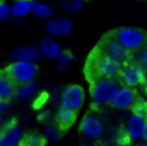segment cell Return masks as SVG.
Returning a JSON list of instances; mask_svg holds the SVG:
<instances>
[{
    "instance_id": "6da1fadb",
    "label": "cell",
    "mask_w": 147,
    "mask_h": 146,
    "mask_svg": "<svg viewBox=\"0 0 147 146\" xmlns=\"http://www.w3.org/2000/svg\"><path fill=\"white\" fill-rule=\"evenodd\" d=\"M120 87V83L116 79H96L90 87L91 99L97 105L111 104Z\"/></svg>"
},
{
    "instance_id": "7a4b0ae2",
    "label": "cell",
    "mask_w": 147,
    "mask_h": 146,
    "mask_svg": "<svg viewBox=\"0 0 147 146\" xmlns=\"http://www.w3.org/2000/svg\"><path fill=\"white\" fill-rule=\"evenodd\" d=\"M114 37L129 52L139 51L147 44V35L142 30L134 26H123L118 28Z\"/></svg>"
},
{
    "instance_id": "3957f363",
    "label": "cell",
    "mask_w": 147,
    "mask_h": 146,
    "mask_svg": "<svg viewBox=\"0 0 147 146\" xmlns=\"http://www.w3.org/2000/svg\"><path fill=\"white\" fill-rule=\"evenodd\" d=\"M5 70L17 85L34 80L39 72L37 64L28 61H13Z\"/></svg>"
},
{
    "instance_id": "277c9868",
    "label": "cell",
    "mask_w": 147,
    "mask_h": 146,
    "mask_svg": "<svg viewBox=\"0 0 147 146\" xmlns=\"http://www.w3.org/2000/svg\"><path fill=\"white\" fill-rule=\"evenodd\" d=\"M91 70L96 79L110 78L116 79L122 71V64L118 62L99 53L92 59Z\"/></svg>"
},
{
    "instance_id": "5b68a950",
    "label": "cell",
    "mask_w": 147,
    "mask_h": 146,
    "mask_svg": "<svg viewBox=\"0 0 147 146\" xmlns=\"http://www.w3.org/2000/svg\"><path fill=\"white\" fill-rule=\"evenodd\" d=\"M61 106L77 112L85 102V91L79 85H69L64 88L60 94Z\"/></svg>"
},
{
    "instance_id": "8992f818",
    "label": "cell",
    "mask_w": 147,
    "mask_h": 146,
    "mask_svg": "<svg viewBox=\"0 0 147 146\" xmlns=\"http://www.w3.org/2000/svg\"><path fill=\"white\" fill-rule=\"evenodd\" d=\"M99 51L101 54L113 59L121 64L126 63L129 57V52L118 42L114 36L103 40Z\"/></svg>"
},
{
    "instance_id": "52a82bcc",
    "label": "cell",
    "mask_w": 147,
    "mask_h": 146,
    "mask_svg": "<svg viewBox=\"0 0 147 146\" xmlns=\"http://www.w3.org/2000/svg\"><path fill=\"white\" fill-rule=\"evenodd\" d=\"M146 75V69L136 62L129 63L124 65L120 73L121 80L123 85L131 88L144 84Z\"/></svg>"
},
{
    "instance_id": "ba28073f",
    "label": "cell",
    "mask_w": 147,
    "mask_h": 146,
    "mask_svg": "<svg viewBox=\"0 0 147 146\" xmlns=\"http://www.w3.org/2000/svg\"><path fill=\"white\" fill-rule=\"evenodd\" d=\"M74 29L73 21L65 16L52 17L46 24L48 36L53 37H64L69 36Z\"/></svg>"
},
{
    "instance_id": "9c48e42d",
    "label": "cell",
    "mask_w": 147,
    "mask_h": 146,
    "mask_svg": "<svg viewBox=\"0 0 147 146\" xmlns=\"http://www.w3.org/2000/svg\"><path fill=\"white\" fill-rule=\"evenodd\" d=\"M80 133L88 139H96L102 135L104 131L102 121L95 115H87L84 117L80 126Z\"/></svg>"
},
{
    "instance_id": "30bf717a",
    "label": "cell",
    "mask_w": 147,
    "mask_h": 146,
    "mask_svg": "<svg viewBox=\"0 0 147 146\" xmlns=\"http://www.w3.org/2000/svg\"><path fill=\"white\" fill-rule=\"evenodd\" d=\"M25 134L16 124L11 123L0 131V145L20 146Z\"/></svg>"
},
{
    "instance_id": "8fae6325",
    "label": "cell",
    "mask_w": 147,
    "mask_h": 146,
    "mask_svg": "<svg viewBox=\"0 0 147 146\" xmlns=\"http://www.w3.org/2000/svg\"><path fill=\"white\" fill-rule=\"evenodd\" d=\"M136 102V95L133 88L121 85L111 104L118 109L126 110L133 108Z\"/></svg>"
},
{
    "instance_id": "7c38bea8",
    "label": "cell",
    "mask_w": 147,
    "mask_h": 146,
    "mask_svg": "<svg viewBox=\"0 0 147 146\" xmlns=\"http://www.w3.org/2000/svg\"><path fill=\"white\" fill-rule=\"evenodd\" d=\"M37 47L42 57L51 60H57L63 51L61 44L54 37L50 36L42 37L40 40Z\"/></svg>"
},
{
    "instance_id": "4fadbf2b",
    "label": "cell",
    "mask_w": 147,
    "mask_h": 146,
    "mask_svg": "<svg viewBox=\"0 0 147 146\" xmlns=\"http://www.w3.org/2000/svg\"><path fill=\"white\" fill-rule=\"evenodd\" d=\"M9 58L12 61H28L36 63L42 58V54L37 46L28 44L20 46L12 51L9 53Z\"/></svg>"
},
{
    "instance_id": "5bb4252c",
    "label": "cell",
    "mask_w": 147,
    "mask_h": 146,
    "mask_svg": "<svg viewBox=\"0 0 147 146\" xmlns=\"http://www.w3.org/2000/svg\"><path fill=\"white\" fill-rule=\"evenodd\" d=\"M147 117L133 112L127 120L126 132L128 136L134 140L143 139V133Z\"/></svg>"
},
{
    "instance_id": "9a60e30c",
    "label": "cell",
    "mask_w": 147,
    "mask_h": 146,
    "mask_svg": "<svg viewBox=\"0 0 147 146\" xmlns=\"http://www.w3.org/2000/svg\"><path fill=\"white\" fill-rule=\"evenodd\" d=\"M17 85L6 70H0V101L7 102L15 96Z\"/></svg>"
},
{
    "instance_id": "2e32d148",
    "label": "cell",
    "mask_w": 147,
    "mask_h": 146,
    "mask_svg": "<svg viewBox=\"0 0 147 146\" xmlns=\"http://www.w3.org/2000/svg\"><path fill=\"white\" fill-rule=\"evenodd\" d=\"M39 91V85L36 81L32 80L25 84L18 85L15 96L20 101L27 102L35 99L38 96Z\"/></svg>"
},
{
    "instance_id": "e0dca14e",
    "label": "cell",
    "mask_w": 147,
    "mask_h": 146,
    "mask_svg": "<svg viewBox=\"0 0 147 146\" xmlns=\"http://www.w3.org/2000/svg\"><path fill=\"white\" fill-rule=\"evenodd\" d=\"M54 9L49 3L31 0V14L40 20L51 19L53 15Z\"/></svg>"
},
{
    "instance_id": "ac0fdd59",
    "label": "cell",
    "mask_w": 147,
    "mask_h": 146,
    "mask_svg": "<svg viewBox=\"0 0 147 146\" xmlns=\"http://www.w3.org/2000/svg\"><path fill=\"white\" fill-rule=\"evenodd\" d=\"M76 112L68 109L63 106H60L56 112V122L59 126L63 129L71 126L76 119Z\"/></svg>"
},
{
    "instance_id": "d6986e66",
    "label": "cell",
    "mask_w": 147,
    "mask_h": 146,
    "mask_svg": "<svg viewBox=\"0 0 147 146\" xmlns=\"http://www.w3.org/2000/svg\"><path fill=\"white\" fill-rule=\"evenodd\" d=\"M11 16L22 19L31 14V0H16L10 5Z\"/></svg>"
},
{
    "instance_id": "ffe728a7",
    "label": "cell",
    "mask_w": 147,
    "mask_h": 146,
    "mask_svg": "<svg viewBox=\"0 0 147 146\" xmlns=\"http://www.w3.org/2000/svg\"><path fill=\"white\" fill-rule=\"evenodd\" d=\"M62 8L69 14L75 15L80 13L84 6L85 0H59Z\"/></svg>"
},
{
    "instance_id": "44dd1931",
    "label": "cell",
    "mask_w": 147,
    "mask_h": 146,
    "mask_svg": "<svg viewBox=\"0 0 147 146\" xmlns=\"http://www.w3.org/2000/svg\"><path fill=\"white\" fill-rule=\"evenodd\" d=\"M42 135L46 140L58 141L63 135V129L59 124H50L47 126L43 130Z\"/></svg>"
},
{
    "instance_id": "7402d4cb",
    "label": "cell",
    "mask_w": 147,
    "mask_h": 146,
    "mask_svg": "<svg viewBox=\"0 0 147 146\" xmlns=\"http://www.w3.org/2000/svg\"><path fill=\"white\" fill-rule=\"evenodd\" d=\"M45 142L46 139L42 134L31 133L24 136L20 146H43Z\"/></svg>"
},
{
    "instance_id": "603a6c76",
    "label": "cell",
    "mask_w": 147,
    "mask_h": 146,
    "mask_svg": "<svg viewBox=\"0 0 147 146\" xmlns=\"http://www.w3.org/2000/svg\"><path fill=\"white\" fill-rule=\"evenodd\" d=\"M74 54L69 52V51H63V52L61 53V55L59 57V59H57L58 61V65L60 69H68L74 62Z\"/></svg>"
},
{
    "instance_id": "cb8c5ba5",
    "label": "cell",
    "mask_w": 147,
    "mask_h": 146,
    "mask_svg": "<svg viewBox=\"0 0 147 146\" xmlns=\"http://www.w3.org/2000/svg\"><path fill=\"white\" fill-rule=\"evenodd\" d=\"M135 62L142 66L145 69H147V44L137 51L135 55Z\"/></svg>"
},
{
    "instance_id": "d4e9b609",
    "label": "cell",
    "mask_w": 147,
    "mask_h": 146,
    "mask_svg": "<svg viewBox=\"0 0 147 146\" xmlns=\"http://www.w3.org/2000/svg\"><path fill=\"white\" fill-rule=\"evenodd\" d=\"M10 16V5L6 2L0 1V22L8 20Z\"/></svg>"
},
{
    "instance_id": "484cf974",
    "label": "cell",
    "mask_w": 147,
    "mask_h": 146,
    "mask_svg": "<svg viewBox=\"0 0 147 146\" xmlns=\"http://www.w3.org/2000/svg\"><path fill=\"white\" fill-rule=\"evenodd\" d=\"M133 112L136 114L147 117V103L143 101H137L133 106Z\"/></svg>"
},
{
    "instance_id": "4316f807",
    "label": "cell",
    "mask_w": 147,
    "mask_h": 146,
    "mask_svg": "<svg viewBox=\"0 0 147 146\" xmlns=\"http://www.w3.org/2000/svg\"><path fill=\"white\" fill-rule=\"evenodd\" d=\"M6 108V105H5V102L0 101V116L3 113L4 110Z\"/></svg>"
},
{
    "instance_id": "83f0119b",
    "label": "cell",
    "mask_w": 147,
    "mask_h": 146,
    "mask_svg": "<svg viewBox=\"0 0 147 146\" xmlns=\"http://www.w3.org/2000/svg\"><path fill=\"white\" fill-rule=\"evenodd\" d=\"M143 139L145 141H147V121L145 126V129H144V133H143Z\"/></svg>"
},
{
    "instance_id": "f1b7e54d",
    "label": "cell",
    "mask_w": 147,
    "mask_h": 146,
    "mask_svg": "<svg viewBox=\"0 0 147 146\" xmlns=\"http://www.w3.org/2000/svg\"><path fill=\"white\" fill-rule=\"evenodd\" d=\"M136 146H147V141H145V142H141V143H140L139 145H137Z\"/></svg>"
},
{
    "instance_id": "f546056e",
    "label": "cell",
    "mask_w": 147,
    "mask_h": 146,
    "mask_svg": "<svg viewBox=\"0 0 147 146\" xmlns=\"http://www.w3.org/2000/svg\"><path fill=\"white\" fill-rule=\"evenodd\" d=\"M144 84L146 85L147 87V73H146V79H145V81H144Z\"/></svg>"
},
{
    "instance_id": "4dcf8cb0",
    "label": "cell",
    "mask_w": 147,
    "mask_h": 146,
    "mask_svg": "<svg viewBox=\"0 0 147 146\" xmlns=\"http://www.w3.org/2000/svg\"><path fill=\"white\" fill-rule=\"evenodd\" d=\"M14 1H16V0H14Z\"/></svg>"
},
{
    "instance_id": "1f68e13d",
    "label": "cell",
    "mask_w": 147,
    "mask_h": 146,
    "mask_svg": "<svg viewBox=\"0 0 147 146\" xmlns=\"http://www.w3.org/2000/svg\"><path fill=\"white\" fill-rule=\"evenodd\" d=\"M0 146H1V145H0Z\"/></svg>"
}]
</instances>
